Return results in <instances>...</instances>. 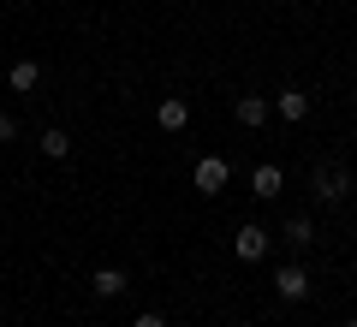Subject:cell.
<instances>
[{
    "label": "cell",
    "instance_id": "obj_14",
    "mask_svg": "<svg viewBox=\"0 0 357 327\" xmlns=\"http://www.w3.org/2000/svg\"><path fill=\"white\" fill-rule=\"evenodd\" d=\"M131 327H167V315H155V310H143V315H137V321H131Z\"/></svg>",
    "mask_w": 357,
    "mask_h": 327
},
{
    "label": "cell",
    "instance_id": "obj_15",
    "mask_svg": "<svg viewBox=\"0 0 357 327\" xmlns=\"http://www.w3.org/2000/svg\"><path fill=\"white\" fill-rule=\"evenodd\" d=\"M345 327H357V315H351V321H345Z\"/></svg>",
    "mask_w": 357,
    "mask_h": 327
},
{
    "label": "cell",
    "instance_id": "obj_10",
    "mask_svg": "<svg viewBox=\"0 0 357 327\" xmlns=\"http://www.w3.org/2000/svg\"><path fill=\"white\" fill-rule=\"evenodd\" d=\"M126 286H131L126 268H96V274H89V291H96V298H119Z\"/></svg>",
    "mask_w": 357,
    "mask_h": 327
},
{
    "label": "cell",
    "instance_id": "obj_11",
    "mask_svg": "<svg viewBox=\"0 0 357 327\" xmlns=\"http://www.w3.org/2000/svg\"><path fill=\"white\" fill-rule=\"evenodd\" d=\"M6 84H13V89H18V96H30V89H36V84H42V66H36V60H18V66H13V72H6Z\"/></svg>",
    "mask_w": 357,
    "mask_h": 327
},
{
    "label": "cell",
    "instance_id": "obj_4",
    "mask_svg": "<svg viewBox=\"0 0 357 327\" xmlns=\"http://www.w3.org/2000/svg\"><path fill=\"white\" fill-rule=\"evenodd\" d=\"M274 298H286V303H304V298H310V274H304L298 262L274 268Z\"/></svg>",
    "mask_w": 357,
    "mask_h": 327
},
{
    "label": "cell",
    "instance_id": "obj_13",
    "mask_svg": "<svg viewBox=\"0 0 357 327\" xmlns=\"http://www.w3.org/2000/svg\"><path fill=\"white\" fill-rule=\"evenodd\" d=\"M13 137H18V119H13V114H0V143H13Z\"/></svg>",
    "mask_w": 357,
    "mask_h": 327
},
{
    "label": "cell",
    "instance_id": "obj_2",
    "mask_svg": "<svg viewBox=\"0 0 357 327\" xmlns=\"http://www.w3.org/2000/svg\"><path fill=\"white\" fill-rule=\"evenodd\" d=\"M227 178H232V161H227V155H203V161H197V173H191V185L203 190V197H220V190H227Z\"/></svg>",
    "mask_w": 357,
    "mask_h": 327
},
{
    "label": "cell",
    "instance_id": "obj_5",
    "mask_svg": "<svg viewBox=\"0 0 357 327\" xmlns=\"http://www.w3.org/2000/svg\"><path fill=\"white\" fill-rule=\"evenodd\" d=\"M155 126H161V131H185V126H191V101H185V96H161Z\"/></svg>",
    "mask_w": 357,
    "mask_h": 327
},
{
    "label": "cell",
    "instance_id": "obj_8",
    "mask_svg": "<svg viewBox=\"0 0 357 327\" xmlns=\"http://www.w3.org/2000/svg\"><path fill=\"white\" fill-rule=\"evenodd\" d=\"M250 190H256V197H262V202H274V197H280V190H286V173H280V167H274V161H262V167H256V173H250Z\"/></svg>",
    "mask_w": 357,
    "mask_h": 327
},
{
    "label": "cell",
    "instance_id": "obj_16",
    "mask_svg": "<svg viewBox=\"0 0 357 327\" xmlns=\"http://www.w3.org/2000/svg\"><path fill=\"white\" fill-rule=\"evenodd\" d=\"M0 36H6V24H0Z\"/></svg>",
    "mask_w": 357,
    "mask_h": 327
},
{
    "label": "cell",
    "instance_id": "obj_3",
    "mask_svg": "<svg viewBox=\"0 0 357 327\" xmlns=\"http://www.w3.org/2000/svg\"><path fill=\"white\" fill-rule=\"evenodd\" d=\"M310 185H316L321 202H345V197H351V173H345V167H316Z\"/></svg>",
    "mask_w": 357,
    "mask_h": 327
},
{
    "label": "cell",
    "instance_id": "obj_6",
    "mask_svg": "<svg viewBox=\"0 0 357 327\" xmlns=\"http://www.w3.org/2000/svg\"><path fill=\"white\" fill-rule=\"evenodd\" d=\"M232 114H238V126H268V119H274V101H268V96H238V101H232Z\"/></svg>",
    "mask_w": 357,
    "mask_h": 327
},
{
    "label": "cell",
    "instance_id": "obj_12",
    "mask_svg": "<svg viewBox=\"0 0 357 327\" xmlns=\"http://www.w3.org/2000/svg\"><path fill=\"white\" fill-rule=\"evenodd\" d=\"M36 149L48 155V161H66V155H72V137H66L60 126H48V131H42V137H36Z\"/></svg>",
    "mask_w": 357,
    "mask_h": 327
},
{
    "label": "cell",
    "instance_id": "obj_7",
    "mask_svg": "<svg viewBox=\"0 0 357 327\" xmlns=\"http://www.w3.org/2000/svg\"><path fill=\"white\" fill-rule=\"evenodd\" d=\"M274 114H280L286 126H304L310 119V96L304 89H280V96H274Z\"/></svg>",
    "mask_w": 357,
    "mask_h": 327
},
{
    "label": "cell",
    "instance_id": "obj_1",
    "mask_svg": "<svg viewBox=\"0 0 357 327\" xmlns=\"http://www.w3.org/2000/svg\"><path fill=\"white\" fill-rule=\"evenodd\" d=\"M268 244H274V232H268V227H256V220H244V227L232 232V256H238V262H262V256H268Z\"/></svg>",
    "mask_w": 357,
    "mask_h": 327
},
{
    "label": "cell",
    "instance_id": "obj_9",
    "mask_svg": "<svg viewBox=\"0 0 357 327\" xmlns=\"http://www.w3.org/2000/svg\"><path fill=\"white\" fill-rule=\"evenodd\" d=\"M280 244H292V250H310V244H316V220H310V214H292V220L280 227Z\"/></svg>",
    "mask_w": 357,
    "mask_h": 327
}]
</instances>
